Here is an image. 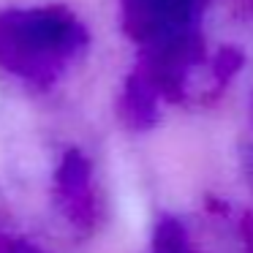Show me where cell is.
<instances>
[{
    "mask_svg": "<svg viewBox=\"0 0 253 253\" xmlns=\"http://www.w3.org/2000/svg\"><path fill=\"white\" fill-rule=\"evenodd\" d=\"M90 33L66 6L8 8L0 14V68L49 87L87 52Z\"/></svg>",
    "mask_w": 253,
    "mask_h": 253,
    "instance_id": "6da1fadb",
    "label": "cell"
},
{
    "mask_svg": "<svg viewBox=\"0 0 253 253\" xmlns=\"http://www.w3.org/2000/svg\"><path fill=\"white\" fill-rule=\"evenodd\" d=\"M204 6L207 0H120V22L128 39L147 46L196 28Z\"/></svg>",
    "mask_w": 253,
    "mask_h": 253,
    "instance_id": "7a4b0ae2",
    "label": "cell"
},
{
    "mask_svg": "<svg viewBox=\"0 0 253 253\" xmlns=\"http://www.w3.org/2000/svg\"><path fill=\"white\" fill-rule=\"evenodd\" d=\"M55 204L71 229L87 234L98 223V199L93 191V164L82 150H66L60 166L55 169Z\"/></svg>",
    "mask_w": 253,
    "mask_h": 253,
    "instance_id": "3957f363",
    "label": "cell"
},
{
    "mask_svg": "<svg viewBox=\"0 0 253 253\" xmlns=\"http://www.w3.org/2000/svg\"><path fill=\"white\" fill-rule=\"evenodd\" d=\"M158 93L147 84V79L133 68V74L126 79V87L120 95V117L131 131H147L158 120Z\"/></svg>",
    "mask_w": 253,
    "mask_h": 253,
    "instance_id": "277c9868",
    "label": "cell"
},
{
    "mask_svg": "<svg viewBox=\"0 0 253 253\" xmlns=\"http://www.w3.org/2000/svg\"><path fill=\"white\" fill-rule=\"evenodd\" d=\"M153 253H196L191 248L185 226L171 215H164L153 234Z\"/></svg>",
    "mask_w": 253,
    "mask_h": 253,
    "instance_id": "5b68a950",
    "label": "cell"
},
{
    "mask_svg": "<svg viewBox=\"0 0 253 253\" xmlns=\"http://www.w3.org/2000/svg\"><path fill=\"white\" fill-rule=\"evenodd\" d=\"M0 253H46L36 242H28L14 234H0Z\"/></svg>",
    "mask_w": 253,
    "mask_h": 253,
    "instance_id": "8992f818",
    "label": "cell"
}]
</instances>
